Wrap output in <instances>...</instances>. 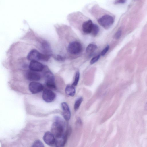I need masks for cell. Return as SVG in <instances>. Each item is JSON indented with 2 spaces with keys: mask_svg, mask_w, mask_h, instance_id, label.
Listing matches in <instances>:
<instances>
[{
  "mask_svg": "<svg viewBox=\"0 0 147 147\" xmlns=\"http://www.w3.org/2000/svg\"><path fill=\"white\" fill-rule=\"evenodd\" d=\"M121 30L120 29L115 34L114 36L115 38L116 39H119L121 36Z\"/></svg>",
  "mask_w": 147,
  "mask_h": 147,
  "instance_id": "44dd1931",
  "label": "cell"
},
{
  "mask_svg": "<svg viewBox=\"0 0 147 147\" xmlns=\"http://www.w3.org/2000/svg\"><path fill=\"white\" fill-rule=\"evenodd\" d=\"M82 49L81 44L78 42L74 41L69 45L67 49L68 52L72 54H77L80 53Z\"/></svg>",
  "mask_w": 147,
  "mask_h": 147,
  "instance_id": "277c9868",
  "label": "cell"
},
{
  "mask_svg": "<svg viewBox=\"0 0 147 147\" xmlns=\"http://www.w3.org/2000/svg\"><path fill=\"white\" fill-rule=\"evenodd\" d=\"M100 55H98L94 57L91 59L90 61V63L91 64H92L96 62L100 58Z\"/></svg>",
  "mask_w": 147,
  "mask_h": 147,
  "instance_id": "ffe728a7",
  "label": "cell"
},
{
  "mask_svg": "<svg viewBox=\"0 0 147 147\" xmlns=\"http://www.w3.org/2000/svg\"><path fill=\"white\" fill-rule=\"evenodd\" d=\"M45 142L47 145L51 146L55 143V137L49 131L46 132L43 137Z\"/></svg>",
  "mask_w": 147,
  "mask_h": 147,
  "instance_id": "30bf717a",
  "label": "cell"
},
{
  "mask_svg": "<svg viewBox=\"0 0 147 147\" xmlns=\"http://www.w3.org/2000/svg\"><path fill=\"white\" fill-rule=\"evenodd\" d=\"M63 110L62 115L66 121L69 120L71 117V112L69 107L67 104L65 102H63L61 104Z\"/></svg>",
  "mask_w": 147,
  "mask_h": 147,
  "instance_id": "7c38bea8",
  "label": "cell"
},
{
  "mask_svg": "<svg viewBox=\"0 0 147 147\" xmlns=\"http://www.w3.org/2000/svg\"><path fill=\"white\" fill-rule=\"evenodd\" d=\"M29 68L30 70L36 72H40L43 70L44 66L38 61H32L30 63Z\"/></svg>",
  "mask_w": 147,
  "mask_h": 147,
  "instance_id": "52a82bcc",
  "label": "cell"
},
{
  "mask_svg": "<svg viewBox=\"0 0 147 147\" xmlns=\"http://www.w3.org/2000/svg\"><path fill=\"white\" fill-rule=\"evenodd\" d=\"M41 53L35 49L31 50L27 55V59L30 61H40Z\"/></svg>",
  "mask_w": 147,
  "mask_h": 147,
  "instance_id": "ba28073f",
  "label": "cell"
},
{
  "mask_svg": "<svg viewBox=\"0 0 147 147\" xmlns=\"http://www.w3.org/2000/svg\"><path fill=\"white\" fill-rule=\"evenodd\" d=\"M144 108L145 110L147 111V102L146 103L144 106Z\"/></svg>",
  "mask_w": 147,
  "mask_h": 147,
  "instance_id": "d4e9b609",
  "label": "cell"
},
{
  "mask_svg": "<svg viewBox=\"0 0 147 147\" xmlns=\"http://www.w3.org/2000/svg\"><path fill=\"white\" fill-rule=\"evenodd\" d=\"M29 89L33 94H36L41 92L43 89V86L41 83L36 82H32L29 84Z\"/></svg>",
  "mask_w": 147,
  "mask_h": 147,
  "instance_id": "8992f818",
  "label": "cell"
},
{
  "mask_svg": "<svg viewBox=\"0 0 147 147\" xmlns=\"http://www.w3.org/2000/svg\"><path fill=\"white\" fill-rule=\"evenodd\" d=\"M83 100V98L82 97H80L76 100L74 105L75 110L76 111L78 109Z\"/></svg>",
  "mask_w": 147,
  "mask_h": 147,
  "instance_id": "e0dca14e",
  "label": "cell"
},
{
  "mask_svg": "<svg viewBox=\"0 0 147 147\" xmlns=\"http://www.w3.org/2000/svg\"><path fill=\"white\" fill-rule=\"evenodd\" d=\"M56 119L51 128V133L55 138L61 136L66 132H64L65 123L63 121L58 117H57Z\"/></svg>",
  "mask_w": 147,
  "mask_h": 147,
  "instance_id": "6da1fadb",
  "label": "cell"
},
{
  "mask_svg": "<svg viewBox=\"0 0 147 147\" xmlns=\"http://www.w3.org/2000/svg\"><path fill=\"white\" fill-rule=\"evenodd\" d=\"M55 59L59 61H63L64 60V58L60 55H57L55 57Z\"/></svg>",
  "mask_w": 147,
  "mask_h": 147,
  "instance_id": "603a6c76",
  "label": "cell"
},
{
  "mask_svg": "<svg viewBox=\"0 0 147 147\" xmlns=\"http://www.w3.org/2000/svg\"><path fill=\"white\" fill-rule=\"evenodd\" d=\"M99 31V28L98 25L93 24L91 33L94 36H96Z\"/></svg>",
  "mask_w": 147,
  "mask_h": 147,
  "instance_id": "2e32d148",
  "label": "cell"
},
{
  "mask_svg": "<svg viewBox=\"0 0 147 147\" xmlns=\"http://www.w3.org/2000/svg\"><path fill=\"white\" fill-rule=\"evenodd\" d=\"M109 48V45L107 46L102 51L101 55L102 56H104L108 51Z\"/></svg>",
  "mask_w": 147,
  "mask_h": 147,
  "instance_id": "7402d4cb",
  "label": "cell"
},
{
  "mask_svg": "<svg viewBox=\"0 0 147 147\" xmlns=\"http://www.w3.org/2000/svg\"><path fill=\"white\" fill-rule=\"evenodd\" d=\"M26 77L28 80L31 81H38L41 79V76L39 73L31 70L26 73Z\"/></svg>",
  "mask_w": 147,
  "mask_h": 147,
  "instance_id": "8fae6325",
  "label": "cell"
},
{
  "mask_svg": "<svg viewBox=\"0 0 147 147\" xmlns=\"http://www.w3.org/2000/svg\"><path fill=\"white\" fill-rule=\"evenodd\" d=\"M68 134V132L66 131L62 136L55 138V144L56 147H63L66 142Z\"/></svg>",
  "mask_w": 147,
  "mask_h": 147,
  "instance_id": "9c48e42d",
  "label": "cell"
},
{
  "mask_svg": "<svg viewBox=\"0 0 147 147\" xmlns=\"http://www.w3.org/2000/svg\"><path fill=\"white\" fill-rule=\"evenodd\" d=\"M56 95L52 90L45 89L43 91L42 98L46 102L49 103L52 102L55 98Z\"/></svg>",
  "mask_w": 147,
  "mask_h": 147,
  "instance_id": "5b68a950",
  "label": "cell"
},
{
  "mask_svg": "<svg viewBox=\"0 0 147 147\" xmlns=\"http://www.w3.org/2000/svg\"><path fill=\"white\" fill-rule=\"evenodd\" d=\"M65 92L67 95L70 96H73L75 94L76 90L73 85H68L66 86Z\"/></svg>",
  "mask_w": 147,
  "mask_h": 147,
  "instance_id": "5bb4252c",
  "label": "cell"
},
{
  "mask_svg": "<svg viewBox=\"0 0 147 147\" xmlns=\"http://www.w3.org/2000/svg\"><path fill=\"white\" fill-rule=\"evenodd\" d=\"M32 147H44L43 143L40 140H36L32 144Z\"/></svg>",
  "mask_w": 147,
  "mask_h": 147,
  "instance_id": "ac0fdd59",
  "label": "cell"
},
{
  "mask_svg": "<svg viewBox=\"0 0 147 147\" xmlns=\"http://www.w3.org/2000/svg\"><path fill=\"white\" fill-rule=\"evenodd\" d=\"M125 1L124 0H117L115 1L114 3L115 4L123 3H124Z\"/></svg>",
  "mask_w": 147,
  "mask_h": 147,
  "instance_id": "cb8c5ba5",
  "label": "cell"
},
{
  "mask_svg": "<svg viewBox=\"0 0 147 147\" xmlns=\"http://www.w3.org/2000/svg\"><path fill=\"white\" fill-rule=\"evenodd\" d=\"M97 46L94 44H90L87 47L86 49V52L89 54H91L93 53L96 49Z\"/></svg>",
  "mask_w": 147,
  "mask_h": 147,
  "instance_id": "9a60e30c",
  "label": "cell"
},
{
  "mask_svg": "<svg viewBox=\"0 0 147 147\" xmlns=\"http://www.w3.org/2000/svg\"><path fill=\"white\" fill-rule=\"evenodd\" d=\"M80 78V73L77 71L76 74L75 79L74 82L73 83V86H76Z\"/></svg>",
  "mask_w": 147,
  "mask_h": 147,
  "instance_id": "d6986e66",
  "label": "cell"
},
{
  "mask_svg": "<svg viewBox=\"0 0 147 147\" xmlns=\"http://www.w3.org/2000/svg\"><path fill=\"white\" fill-rule=\"evenodd\" d=\"M93 24L91 20H88L85 22L82 26L83 32L86 34L91 33Z\"/></svg>",
  "mask_w": 147,
  "mask_h": 147,
  "instance_id": "4fadbf2b",
  "label": "cell"
},
{
  "mask_svg": "<svg viewBox=\"0 0 147 147\" xmlns=\"http://www.w3.org/2000/svg\"><path fill=\"white\" fill-rule=\"evenodd\" d=\"M46 85L49 88L53 90L56 89L55 82L54 77L53 73L50 71H47L44 74Z\"/></svg>",
  "mask_w": 147,
  "mask_h": 147,
  "instance_id": "3957f363",
  "label": "cell"
},
{
  "mask_svg": "<svg viewBox=\"0 0 147 147\" xmlns=\"http://www.w3.org/2000/svg\"><path fill=\"white\" fill-rule=\"evenodd\" d=\"M114 21L113 18L109 15L103 16L98 21V23L101 26L106 29L109 28L112 25Z\"/></svg>",
  "mask_w": 147,
  "mask_h": 147,
  "instance_id": "7a4b0ae2",
  "label": "cell"
}]
</instances>
